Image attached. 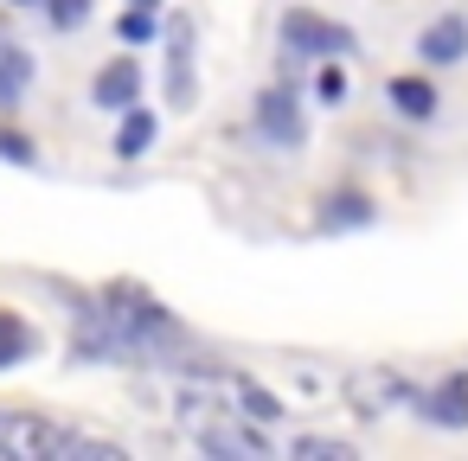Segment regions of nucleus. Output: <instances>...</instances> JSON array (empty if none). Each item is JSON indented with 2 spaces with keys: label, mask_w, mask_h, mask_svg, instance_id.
Returning a JSON list of instances; mask_svg holds the SVG:
<instances>
[{
  "label": "nucleus",
  "mask_w": 468,
  "mask_h": 461,
  "mask_svg": "<svg viewBox=\"0 0 468 461\" xmlns=\"http://www.w3.org/2000/svg\"><path fill=\"white\" fill-rule=\"evenodd\" d=\"M0 455H7V461H52V455H71V429L39 423V416H0Z\"/></svg>",
  "instance_id": "f257e3e1"
},
{
  "label": "nucleus",
  "mask_w": 468,
  "mask_h": 461,
  "mask_svg": "<svg viewBox=\"0 0 468 461\" xmlns=\"http://www.w3.org/2000/svg\"><path fill=\"white\" fill-rule=\"evenodd\" d=\"M346 397H353L359 416H385V410L410 403V384H404V372H391V365H366V372L346 378Z\"/></svg>",
  "instance_id": "f03ea898"
},
{
  "label": "nucleus",
  "mask_w": 468,
  "mask_h": 461,
  "mask_svg": "<svg viewBox=\"0 0 468 461\" xmlns=\"http://www.w3.org/2000/svg\"><path fill=\"white\" fill-rule=\"evenodd\" d=\"M282 39H289V52H353V33L321 20V14H308V7L282 14Z\"/></svg>",
  "instance_id": "7ed1b4c3"
},
{
  "label": "nucleus",
  "mask_w": 468,
  "mask_h": 461,
  "mask_svg": "<svg viewBox=\"0 0 468 461\" xmlns=\"http://www.w3.org/2000/svg\"><path fill=\"white\" fill-rule=\"evenodd\" d=\"M417 58H423V65H462V58H468V20H462V14L430 20V26L417 33Z\"/></svg>",
  "instance_id": "20e7f679"
},
{
  "label": "nucleus",
  "mask_w": 468,
  "mask_h": 461,
  "mask_svg": "<svg viewBox=\"0 0 468 461\" xmlns=\"http://www.w3.org/2000/svg\"><path fill=\"white\" fill-rule=\"evenodd\" d=\"M257 129L276 141V148H302V110L289 90H263L257 97Z\"/></svg>",
  "instance_id": "39448f33"
},
{
  "label": "nucleus",
  "mask_w": 468,
  "mask_h": 461,
  "mask_svg": "<svg viewBox=\"0 0 468 461\" xmlns=\"http://www.w3.org/2000/svg\"><path fill=\"white\" fill-rule=\"evenodd\" d=\"M199 448H212V455H270V442L257 435V429H238L231 416H212V423H199Z\"/></svg>",
  "instance_id": "423d86ee"
},
{
  "label": "nucleus",
  "mask_w": 468,
  "mask_h": 461,
  "mask_svg": "<svg viewBox=\"0 0 468 461\" xmlns=\"http://www.w3.org/2000/svg\"><path fill=\"white\" fill-rule=\"evenodd\" d=\"M423 416L442 423V429H468V372H449V378L423 397Z\"/></svg>",
  "instance_id": "0eeeda50"
},
{
  "label": "nucleus",
  "mask_w": 468,
  "mask_h": 461,
  "mask_svg": "<svg viewBox=\"0 0 468 461\" xmlns=\"http://www.w3.org/2000/svg\"><path fill=\"white\" fill-rule=\"evenodd\" d=\"M385 97H391V110H398L404 122H430V116H436V103H442L430 78H391V84H385Z\"/></svg>",
  "instance_id": "6e6552de"
},
{
  "label": "nucleus",
  "mask_w": 468,
  "mask_h": 461,
  "mask_svg": "<svg viewBox=\"0 0 468 461\" xmlns=\"http://www.w3.org/2000/svg\"><path fill=\"white\" fill-rule=\"evenodd\" d=\"M103 110H129L135 97H142V71H135V58H116L110 71H97V90H90Z\"/></svg>",
  "instance_id": "1a4fd4ad"
},
{
  "label": "nucleus",
  "mask_w": 468,
  "mask_h": 461,
  "mask_svg": "<svg viewBox=\"0 0 468 461\" xmlns=\"http://www.w3.org/2000/svg\"><path fill=\"white\" fill-rule=\"evenodd\" d=\"M27 78H33V58H27L20 46H0V110H14V103H20Z\"/></svg>",
  "instance_id": "9d476101"
},
{
  "label": "nucleus",
  "mask_w": 468,
  "mask_h": 461,
  "mask_svg": "<svg viewBox=\"0 0 468 461\" xmlns=\"http://www.w3.org/2000/svg\"><path fill=\"white\" fill-rule=\"evenodd\" d=\"M186 46H193V26L174 20V58H167V90L174 103H193V71H186Z\"/></svg>",
  "instance_id": "9b49d317"
},
{
  "label": "nucleus",
  "mask_w": 468,
  "mask_h": 461,
  "mask_svg": "<svg viewBox=\"0 0 468 461\" xmlns=\"http://www.w3.org/2000/svg\"><path fill=\"white\" fill-rule=\"evenodd\" d=\"M20 359H33V327H27L20 314H7V308H0V372H7V365H20Z\"/></svg>",
  "instance_id": "f8f14e48"
},
{
  "label": "nucleus",
  "mask_w": 468,
  "mask_h": 461,
  "mask_svg": "<svg viewBox=\"0 0 468 461\" xmlns=\"http://www.w3.org/2000/svg\"><path fill=\"white\" fill-rule=\"evenodd\" d=\"M148 141H154V116H148V110H129L122 129H116V154L135 161V154H148Z\"/></svg>",
  "instance_id": "ddd939ff"
},
{
  "label": "nucleus",
  "mask_w": 468,
  "mask_h": 461,
  "mask_svg": "<svg viewBox=\"0 0 468 461\" xmlns=\"http://www.w3.org/2000/svg\"><path fill=\"white\" fill-rule=\"evenodd\" d=\"M366 218H372V205H366L359 193H340V199H327V212H321L327 231H340V225H366Z\"/></svg>",
  "instance_id": "4468645a"
},
{
  "label": "nucleus",
  "mask_w": 468,
  "mask_h": 461,
  "mask_svg": "<svg viewBox=\"0 0 468 461\" xmlns=\"http://www.w3.org/2000/svg\"><path fill=\"white\" fill-rule=\"evenodd\" d=\"M295 455L302 461H353V442H340V435H302Z\"/></svg>",
  "instance_id": "2eb2a0df"
},
{
  "label": "nucleus",
  "mask_w": 468,
  "mask_h": 461,
  "mask_svg": "<svg viewBox=\"0 0 468 461\" xmlns=\"http://www.w3.org/2000/svg\"><path fill=\"white\" fill-rule=\"evenodd\" d=\"M314 90H321V103H340V97H346V71H340V65H321Z\"/></svg>",
  "instance_id": "dca6fc26"
},
{
  "label": "nucleus",
  "mask_w": 468,
  "mask_h": 461,
  "mask_svg": "<svg viewBox=\"0 0 468 461\" xmlns=\"http://www.w3.org/2000/svg\"><path fill=\"white\" fill-rule=\"evenodd\" d=\"M52 20L58 26H84L90 20V0H52Z\"/></svg>",
  "instance_id": "f3484780"
},
{
  "label": "nucleus",
  "mask_w": 468,
  "mask_h": 461,
  "mask_svg": "<svg viewBox=\"0 0 468 461\" xmlns=\"http://www.w3.org/2000/svg\"><path fill=\"white\" fill-rule=\"evenodd\" d=\"M148 33H154V26H148V7H135V14L122 20V39H148Z\"/></svg>",
  "instance_id": "a211bd4d"
},
{
  "label": "nucleus",
  "mask_w": 468,
  "mask_h": 461,
  "mask_svg": "<svg viewBox=\"0 0 468 461\" xmlns=\"http://www.w3.org/2000/svg\"><path fill=\"white\" fill-rule=\"evenodd\" d=\"M0 154H7V161H33V148H27V135H0Z\"/></svg>",
  "instance_id": "6ab92c4d"
},
{
  "label": "nucleus",
  "mask_w": 468,
  "mask_h": 461,
  "mask_svg": "<svg viewBox=\"0 0 468 461\" xmlns=\"http://www.w3.org/2000/svg\"><path fill=\"white\" fill-rule=\"evenodd\" d=\"M14 7H39V0H14Z\"/></svg>",
  "instance_id": "aec40b11"
},
{
  "label": "nucleus",
  "mask_w": 468,
  "mask_h": 461,
  "mask_svg": "<svg viewBox=\"0 0 468 461\" xmlns=\"http://www.w3.org/2000/svg\"><path fill=\"white\" fill-rule=\"evenodd\" d=\"M135 7H148V14H154V0H135Z\"/></svg>",
  "instance_id": "412c9836"
}]
</instances>
